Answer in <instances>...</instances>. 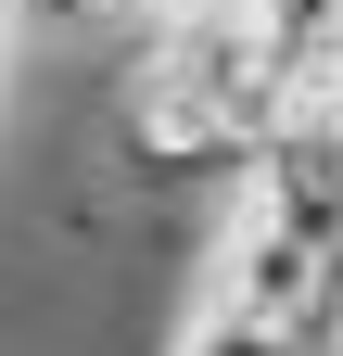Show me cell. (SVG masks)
<instances>
[{"label":"cell","mask_w":343,"mask_h":356,"mask_svg":"<svg viewBox=\"0 0 343 356\" xmlns=\"http://www.w3.org/2000/svg\"><path fill=\"white\" fill-rule=\"evenodd\" d=\"M127 89H140V102H127V140H140L165 178H229V165H254L242 127H229V102H217V89H191L178 64L140 51V76H127Z\"/></svg>","instance_id":"obj_1"},{"label":"cell","mask_w":343,"mask_h":356,"mask_svg":"<svg viewBox=\"0 0 343 356\" xmlns=\"http://www.w3.org/2000/svg\"><path fill=\"white\" fill-rule=\"evenodd\" d=\"M178 356H292V318H254V305H203Z\"/></svg>","instance_id":"obj_2"},{"label":"cell","mask_w":343,"mask_h":356,"mask_svg":"<svg viewBox=\"0 0 343 356\" xmlns=\"http://www.w3.org/2000/svg\"><path fill=\"white\" fill-rule=\"evenodd\" d=\"M13 13H102V0H13Z\"/></svg>","instance_id":"obj_3"}]
</instances>
